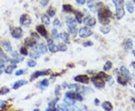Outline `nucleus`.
<instances>
[{
  "instance_id": "09e8293b",
  "label": "nucleus",
  "mask_w": 135,
  "mask_h": 111,
  "mask_svg": "<svg viewBox=\"0 0 135 111\" xmlns=\"http://www.w3.org/2000/svg\"><path fill=\"white\" fill-rule=\"evenodd\" d=\"M5 62L4 60H2V59H0V68H1V69L5 68Z\"/></svg>"
},
{
  "instance_id": "c03bdc74",
  "label": "nucleus",
  "mask_w": 135,
  "mask_h": 111,
  "mask_svg": "<svg viewBox=\"0 0 135 111\" xmlns=\"http://www.w3.org/2000/svg\"><path fill=\"white\" fill-rule=\"evenodd\" d=\"M27 65H28V66L30 67V68H33V67H35L37 65V63L35 62V61H29L28 63H27Z\"/></svg>"
},
{
  "instance_id": "6e6d98bb",
  "label": "nucleus",
  "mask_w": 135,
  "mask_h": 111,
  "mask_svg": "<svg viewBox=\"0 0 135 111\" xmlns=\"http://www.w3.org/2000/svg\"><path fill=\"white\" fill-rule=\"evenodd\" d=\"M2 69H1V68H0V74H2Z\"/></svg>"
},
{
  "instance_id": "79ce46f5",
  "label": "nucleus",
  "mask_w": 135,
  "mask_h": 111,
  "mask_svg": "<svg viewBox=\"0 0 135 111\" xmlns=\"http://www.w3.org/2000/svg\"><path fill=\"white\" fill-rule=\"evenodd\" d=\"M20 53H21L23 56H26V55H28V50H27L26 47H21V48H20Z\"/></svg>"
},
{
  "instance_id": "4468645a",
  "label": "nucleus",
  "mask_w": 135,
  "mask_h": 111,
  "mask_svg": "<svg viewBox=\"0 0 135 111\" xmlns=\"http://www.w3.org/2000/svg\"><path fill=\"white\" fill-rule=\"evenodd\" d=\"M35 49H36L41 54H44V53H47V47H46V45H45L43 42L39 43L38 44H37L36 48Z\"/></svg>"
},
{
  "instance_id": "c9c22d12",
  "label": "nucleus",
  "mask_w": 135,
  "mask_h": 111,
  "mask_svg": "<svg viewBox=\"0 0 135 111\" xmlns=\"http://www.w3.org/2000/svg\"><path fill=\"white\" fill-rule=\"evenodd\" d=\"M74 99L75 101H78V102H82L83 101V97L82 95L79 93V92H75L74 93Z\"/></svg>"
},
{
  "instance_id": "de8ad7c7",
  "label": "nucleus",
  "mask_w": 135,
  "mask_h": 111,
  "mask_svg": "<svg viewBox=\"0 0 135 111\" xmlns=\"http://www.w3.org/2000/svg\"><path fill=\"white\" fill-rule=\"evenodd\" d=\"M23 74H24V71L23 70H19V71H17V72L15 73V75L16 76H20V75H22Z\"/></svg>"
},
{
  "instance_id": "a878e982",
  "label": "nucleus",
  "mask_w": 135,
  "mask_h": 111,
  "mask_svg": "<svg viewBox=\"0 0 135 111\" xmlns=\"http://www.w3.org/2000/svg\"><path fill=\"white\" fill-rule=\"evenodd\" d=\"M56 49H57V50L60 51V52H65V51L67 50L68 47L67 45L65 44L64 43H60L57 45V48Z\"/></svg>"
},
{
  "instance_id": "f3484780",
  "label": "nucleus",
  "mask_w": 135,
  "mask_h": 111,
  "mask_svg": "<svg viewBox=\"0 0 135 111\" xmlns=\"http://www.w3.org/2000/svg\"><path fill=\"white\" fill-rule=\"evenodd\" d=\"M59 101V98H56V99H54L53 100L52 102H50L48 104V107L46 109V110H48V111H51V110H54L56 111L57 109L55 107V105H56V102Z\"/></svg>"
},
{
  "instance_id": "c85d7f7f",
  "label": "nucleus",
  "mask_w": 135,
  "mask_h": 111,
  "mask_svg": "<svg viewBox=\"0 0 135 111\" xmlns=\"http://www.w3.org/2000/svg\"><path fill=\"white\" fill-rule=\"evenodd\" d=\"M63 10L66 12H74V11L73 9V7L71 5H63L62 6Z\"/></svg>"
},
{
  "instance_id": "0eeeda50",
  "label": "nucleus",
  "mask_w": 135,
  "mask_h": 111,
  "mask_svg": "<svg viewBox=\"0 0 135 111\" xmlns=\"http://www.w3.org/2000/svg\"><path fill=\"white\" fill-rule=\"evenodd\" d=\"M11 36L13 38H15L16 39L20 38L23 35V30L20 27H15V28L11 29Z\"/></svg>"
},
{
  "instance_id": "8fccbe9b",
  "label": "nucleus",
  "mask_w": 135,
  "mask_h": 111,
  "mask_svg": "<svg viewBox=\"0 0 135 111\" xmlns=\"http://www.w3.org/2000/svg\"><path fill=\"white\" fill-rule=\"evenodd\" d=\"M76 2H77L79 5H84V4L86 3V0H76Z\"/></svg>"
},
{
  "instance_id": "3c124183",
  "label": "nucleus",
  "mask_w": 135,
  "mask_h": 111,
  "mask_svg": "<svg viewBox=\"0 0 135 111\" xmlns=\"http://www.w3.org/2000/svg\"><path fill=\"white\" fill-rule=\"evenodd\" d=\"M59 90H60V86H56V89H55V92H56V95L57 96L59 93Z\"/></svg>"
},
{
  "instance_id": "6e6552de",
  "label": "nucleus",
  "mask_w": 135,
  "mask_h": 111,
  "mask_svg": "<svg viewBox=\"0 0 135 111\" xmlns=\"http://www.w3.org/2000/svg\"><path fill=\"white\" fill-rule=\"evenodd\" d=\"M95 1H97V0L92 1V2H88V7H89V10L92 11V13L97 12V11L98 10L100 5H102L100 2H95Z\"/></svg>"
},
{
  "instance_id": "a19ab883",
  "label": "nucleus",
  "mask_w": 135,
  "mask_h": 111,
  "mask_svg": "<svg viewBox=\"0 0 135 111\" xmlns=\"http://www.w3.org/2000/svg\"><path fill=\"white\" fill-rule=\"evenodd\" d=\"M53 24V26H56V27H61V26H62V23H61V22H60L58 19L54 20Z\"/></svg>"
},
{
  "instance_id": "e433bc0d",
  "label": "nucleus",
  "mask_w": 135,
  "mask_h": 111,
  "mask_svg": "<svg viewBox=\"0 0 135 111\" xmlns=\"http://www.w3.org/2000/svg\"><path fill=\"white\" fill-rule=\"evenodd\" d=\"M12 56H13L15 59H16L19 60L20 62H21V61H23V60L24 59L23 57H22V58H20V57L19 54H18V53H17V51H15V52H13V53H12Z\"/></svg>"
},
{
  "instance_id": "bf43d9fd",
  "label": "nucleus",
  "mask_w": 135,
  "mask_h": 111,
  "mask_svg": "<svg viewBox=\"0 0 135 111\" xmlns=\"http://www.w3.org/2000/svg\"><path fill=\"white\" fill-rule=\"evenodd\" d=\"M134 57H135V52H134Z\"/></svg>"
},
{
  "instance_id": "393cba45",
  "label": "nucleus",
  "mask_w": 135,
  "mask_h": 111,
  "mask_svg": "<svg viewBox=\"0 0 135 111\" xmlns=\"http://www.w3.org/2000/svg\"><path fill=\"white\" fill-rule=\"evenodd\" d=\"M74 13H75V16H76V20H77V22H78L79 23H82L83 15L81 12H80V11H74Z\"/></svg>"
},
{
  "instance_id": "f704fd0d",
  "label": "nucleus",
  "mask_w": 135,
  "mask_h": 111,
  "mask_svg": "<svg viewBox=\"0 0 135 111\" xmlns=\"http://www.w3.org/2000/svg\"><path fill=\"white\" fill-rule=\"evenodd\" d=\"M113 66V63L111 62L110 61H107V62L105 63V65H104V71H109Z\"/></svg>"
},
{
  "instance_id": "58836bf2",
  "label": "nucleus",
  "mask_w": 135,
  "mask_h": 111,
  "mask_svg": "<svg viewBox=\"0 0 135 111\" xmlns=\"http://www.w3.org/2000/svg\"><path fill=\"white\" fill-rule=\"evenodd\" d=\"M52 36H53L54 38L56 39L60 38V34H59L57 30L56 29H54L52 30Z\"/></svg>"
},
{
  "instance_id": "2eb2a0df",
  "label": "nucleus",
  "mask_w": 135,
  "mask_h": 111,
  "mask_svg": "<svg viewBox=\"0 0 135 111\" xmlns=\"http://www.w3.org/2000/svg\"><path fill=\"white\" fill-rule=\"evenodd\" d=\"M47 46H48L49 50L51 52V53H56L57 51V49L56 47L55 44H54V42L52 39L49 38L47 39Z\"/></svg>"
},
{
  "instance_id": "37998d69",
  "label": "nucleus",
  "mask_w": 135,
  "mask_h": 111,
  "mask_svg": "<svg viewBox=\"0 0 135 111\" xmlns=\"http://www.w3.org/2000/svg\"><path fill=\"white\" fill-rule=\"evenodd\" d=\"M41 86L43 87H47L49 86L48 80H43L41 82Z\"/></svg>"
},
{
  "instance_id": "423d86ee",
  "label": "nucleus",
  "mask_w": 135,
  "mask_h": 111,
  "mask_svg": "<svg viewBox=\"0 0 135 111\" xmlns=\"http://www.w3.org/2000/svg\"><path fill=\"white\" fill-rule=\"evenodd\" d=\"M20 24L24 26H29V25L32 23V19L29 15L23 14L20 18Z\"/></svg>"
},
{
  "instance_id": "473e14b6",
  "label": "nucleus",
  "mask_w": 135,
  "mask_h": 111,
  "mask_svg": "<svg viewBox=\"0 0 135 111\" xmlns=\"http://www.w3.org/2000/svg\"><path fill=\"white\" fill-rule=\"evenodd\" d=\"M126 47L128 50H131L133 48V41L131 38H128L127 40L126 43Z\"/></svg>"
},
{
  "instance_id": "1a4fd4ad",
  "label": "nucleus",
  "mask_w": 135,
  "mask_h": 111,
  "mask_svg": "<svg viewBox=\"0 0 135 111\" xmlns=\"http://www.w3.org/2000/svg\"><path fill=\"white\" fill-rule=\"evenodd\" d=\"M50 73H51V71H50V70H46V71H36V72H35L32 75L30 80L32 81L34 79H36V78H38V77H41V76L48 75Z\"/></svg>"
},
{
  "instance_id": "4d7b16f0",
  "label": "nucleus",
  "mask_w": 135,
  "mask_h": 111,
  "mask_svg": "<svg viewBox=\"0 0 135 111\" xmlns=\"http://www.w3.org/2000/svg\"><path fill=\"white\" fill-rule=\"evenodd\" d=\"M92 1H95V0H88V2H92Z\"/></svg>"
},
{
  "instance_id": "f03ea898",
  "label": "nucleus",
  "mask_w": 135,
  "mask_h": 111,
  "mask_svg": "<svg viewBox=\"0 0 135 111\" xmlns=\"http://www.w3.org/2000/svg\"><path fill=\"white\" fill-rule=\"evenodd\" d=\"M107 78V74L104 72H99L97 74L95 77L92 78V81L94 84V86L96 87L97 89H101L105 86V81L104 79Z\"/></svg>"
},
{
  "instance_id": "864d4df0",
  "label": "nucleus",
  "mask_w": 135,
  "mask_h": 111,
  "mask_svg": "<svg viewBox=\"0 0 135 111\" xmlns=\"http://www.w3.org/2000/svg\"><path fill=\"white\" fill-rule=\"evenodd\" d=\"M131 65H132L133 68L135 69V62H131Z\"/></svg>"
},
{
  "instance_id": "412c9836",
  "label": "nucleus",
  "mask_w": 135,
  "mask_h": 111,
  "mask_svg": "<svg viewBox=\"0 0 135 111\" xmlns=\"http://www.w3.org/2000/svg\"><path fill=\"white\" fill-rule=\"evenodd\" d=\"M2 46H3V48H4V50L6 52H8V53L12 52V46H11V44L10 42L5 41V42L3 43Z\"/></svg>"
},
{
  "instance_id": "4c0bfd02",
  "label": "nucleus",
  "mask_w": 135,
  "mask_h": 111,
  "mask_svg": "<svg viewBox=\"0 0 135 111\" xmlns=\"http://www.w3.org/2000/svg\"><path fill=\"white\" fill-rule=\"evenodd\" d=\"M68 87L69 88V89H75V90H80V89H81V87L80 85H78V84H71V85H68Z\"/></svg>"
},
{
  "instance_id": "aec40b11",
  "label": "nucleus",
  "mask_w": 135,
  "mask_h": 111,
  "mask_svg": "<svg viewBox=\"0 0 135 111\" xmlns=\"http://www.w3.org/2000/svg\"><path fill=\"white\" fill-rule=\"evenodd\" d=\"M102 107L104 110L107 111H110L113 110V105L111 104L110 102H104L102 104Z\"/></svg>"
},
{
  "instance_id": "9d476101",
  "label": "nucleus",
  "mask_w": 135,
  "mask_h": 111,
  "mask_svg": "<svg viewBox=\"0 0 135 111\" xmlns=\"http://www.w3.org/2000/svg\"><path fill=\"white\" fill-rule=\"evenodd\" d=\"M83 23L87 26H91L93 27L96 24V20L94 17H90V16H88L86 17H85L83 19Z\"/></svg>"
},
{
  "instance_id": "49530a36",
  "label": "nucleus",
  "mask_w": 135,
  "mask_h": 111,
  "mask_svg": "<svg viewBox=\"0 0 135 111\" xmlns=\"http://www.w3.org/2000/svg\"><path fill=\"white\" fill-rule=\"evenodd\" d=\"M49 1H50V0H41V4L42 6L45 7V6H47V5Z\"/></svg>"
},
{
  "instance_id": "4be33fe9",
  "label": "nucleus",
  "mask_w": 135,
  "mask_h": 111,
  "mask_svg": "<svg viewBox=\"0 0 135 111\" xmlns=\"http://www.w3.org/2000/svg\"><path fill=\"white\" fill-rule=\"evenodd\" d=\"M40 54L41 53H39L38 51L36 50V49H35L33 50H32L30 53H29V56H30V57L32 59H38L40 57Z\"/></svg>"
},
{
  "instance_id": "7ed1b4c3",
  "label": "nucleus",
  "mask_w": 135,
  "mask_h": 111,
  "mask_svg": "<svg viewBox=\"0 0 135 111\" xmlns=\"http://www.w3.org/2000/svg\"><path fill=\"white\" fill-rule=\"evenodd\" d=\"M116 6V17L119 20L122 19L126 14L124 10V0H112Z\"/></svg>"
},
{
  "instance_id": "6ab92c4d",
  "label": "nucleus",
  "mask_w": 135,
  "mask_h": 111,
  "mask_svg": "<svg viewBox=\"0 0 135 111\" xmlns=\"http://www.w3.org/2000/svg\"><path fill=\"white\" fill-rule=\"evenodd\" d=\"M64 102H65V104L68 107H71L74 105V104H75V100H74V99L71 98H68V97L65 96V98H64Z\"/></svg>"
},
{
  "instance_id": "5fc2aeb1",
  "label": "nucleus",
  "mask_w": 135,
  "mask_h": 111,
  "mask_svg": "<svg viewBox=\"0 0 135 111\" xmlns=\"http://www.w3.org/2000/svg\"><path fill=\"white\" fill-rule=\"evenodd\" d=\"M131 100H132V101H133V102L135 103V98H132V99H131Z\"/></svg>"
},
{
  "instance_id": "72a5a7b5",
  "label": "nucleus",
  "mask_w": 135,
  "mask_h": 111,
  "mask_svg": "<svg viewBox=\"0 0 135 111\" xmlns=\"http://www.w3.org/2000/svg\"><path fill=\"white\" fill-rule=\"evenodd\" d=\"M47 15L50 16V17H53L55 16L56 15V10L53 8V7H50L47 10Z\"/></svg>"
},
{
  "instance_id": "bb28decb",
  "label": "nucleus",
  "mask_w": 135,
  "mask_h": 111,
  "mask_svg": "<svg viewBox=\"0 0 135 111\" xmlns=\"http://www.w3.org/2000/svg\"><path fill=\"white\" fill-rule=\"evenodd\" d=\"M41 21L45 25H50V17H49L47 15H42V17H41Z\"/></svg>"
},
{
  "instance_id": "9b49d317",
  "label": "nucleus",
  "mask_w": 135,
  "mask_h": 111,
  "mask_svg": "<svg viewBox=\"0 0 135 111\" xmlns=\"http://www.w3.org/2000/svg\"><path fill=\"white\" fill-rule=\"evenodd\" d=\"M74 80L77 82L85 83V84L89 83V78L86 74H84V75H78L77 77H74Z\"/></svg>"
},
{
  "instance_id": "20e7f679",
  "label": "nucleus",
  "mask_w": 135,
  "mask_h": 111,
  "mask_svg": "<svg viewBox=\"0 0 135 111\" xmlns=\"http://www.w3.org/2000/svg\"><path fill=\"white\" fill-rule=\"evenodd\" d=\"M66 24L68 31L73 35H76L77 32V20L72 17H68L66 18Z\"/></svg>"
},
{
  "instance_id": "dca6fc26",
  "label": "nucleus",
  "mask_w": 135,
  "mask_h": 111,
  "mask_svg": "<svg viewBox=\"0 0 135 111\" xmlns=\"http://www.w3.org/2000/svg\"><path fill=\"white\" fill-rule=\"evenodd\" d=\"M120 71L121 73L123 75V77H126L127 80H129L131 79V74L129 72V71L128 70V68H126L125 66H122L120 68Z\"/></svg>"
},
{
  "instance_id": "13d9d810",
  "label": "nucleus",
  "mask_w": 135,
  "mask_h": 111,
  "mask_svg": "<svg viewBox=\"0 0 135 111\" xmlns=\"http://www.w3.org/2000/svg\"><path fill=\"white\" fill-rule=\"evenodd\" d=\"M133 2H135V0H133Z\"/></svg>"
},
{
  "instance_id": "cd10ccee",
  "label": "nucleus",
  "mask_w": 135,
  "mask_h": 111,
  "mask_svg": "<svg viewBox=\"0 0 135 111\" xmlns=\"http://www.w3.org/2000/svg\"><path fill=\"white\" fill-rule=\"evenodd\" d=\"M117 82L119 83V84H121V85H122V86H126V84H127V79H126V77H122L119 76L117 78Z\"/></svg>"
},
{
  "instance_id": "a211bd4d",
  "label": "nucleus",
  "mask_w": 135,
  "mask_h": 111,
  "mask_svg": "<svg viewBox=\"0 0 135 111\" xmlns=\"http://www.w3.org/2000/svg\"><path fill=\"white\" fill-rule=\"evenodd\" d=\"M26 83H27V81H26V80H20L17 81V82L14 84L13 89H18L19 88H20L21 86H24V85H26Z\"/></svg>"
},
{
  "instance_id": "052dcab7",
  "label": "nucleus",
  "mask_w": 135,
  "mask_h": 111,
  "mask_svg": "<svg viewBox=\"0 0 135 111\" xmlns=\"http://www.w3.org/2000/svg\"><path fill=\"white\" fill-rule=\"evenodd\" d=\"M134 88H135V84H134Z\"/></svg>"
},
{
  "instance_id": "f8f14e48",
  "label": "nucleus",
  "mask_w": 135,
  "mask_h": 111,
  "mask_svg": "<svg viewBox=\"0 0 135 111\" xmlns=\"http://www.w3.org/2000/svg\"><path fill=\"white\" fill-rule=\"evenodd\" d=\"M36 30H37V32H38L41 36H43V37H47V29H46L44 26H43V25H38V26L36 27Z\"/></svg>"
},
{
  "instance_id": "a18cd8bd",
  "label": "nucleus",
  "mask_w": 135,
  "mask_h": 111,
  "mask_svg": "<svg viewBox=\"0 0 135 111\" xmlns=\"http://www.w3.org/2000/svg\"><path fill=\"white\" fill-rule=\"evenodd\" d=\"M93 45V43L92 41H86L84 43H83V46L85 47H91Z\"/></svg>"
},
{
  "instance_id": "ddd939ff",
  "label": "nucleus",
  "mask_w": 135,
  "mask_h": 111,
  "mask_svg": "<svg viewBox=\"0 0 135 111\" xmlns=\"http://www.w3.org/2000/svg\"><path fill=\"white\" fill-rule=\"evenodd\" d=\"M24 44L26 46L34 47L36 44V38H35L32 36H31L30 38H26L25 39Z\"/></svg>"
},
{
  "instance_id": "5701e85b",
  "label": "nucleus",
  "mask_w": 135,
  "mask_h": 111,
  "mask_svg": "<svg viewBox=\"0 0 135 111\" xmlns=\"http://www.w3.org/2000/svg\"><path fill=\"white\" fill-rule=\"evenodd\" d=\"M60 38H62L65 41V43L69 44L70 41H69V34L67 32H63L62 34H60Z\"/></svg>"
},
{
  "instance_id": "ea45409f",
  "label": "nucleus",
  "mask_w": 135,
  "mask_h": 111,
  "mask_svg": "<svg viewBox=\"0 0 135 111\" xmlns=\"http://www.w3.org/2000/svg\"><path fill=\"white\" fill-rule=\"evenodd\" d=\"M8 92H9V89H8L6 87H2L0 89V95H5V94H7Z\"/></svg>"
},
{
  "instance_id": "603ef678",
  "label": "nucleus",
  "mask_w": 135,
  "mask_h": 111,
  "mask_svg": "<svg viewBox=\"0 0 135 111\" xmlns=\"http://www.w3.org/2000/svg\"><path fill=\"white\" fill-rule=\"evenodd\" d=\"M98 103H99V101H98V99L95 98V104L96 105H98Z\"/></svg>"
},
{
  "instance_id": "7c9ffc66",
  "label": "nucleus",
  "mask_w": 135,
  "mask_h": 111,
  "mask_svg": "<svg viewBox=\"0 0 135 111\" xmlns=\"http://www.w3.org/2000/svg\"><path fill=\"white\" fill-rule=\"evenodd\" d=\"M126 6H127V9H128V11L130 13V14H132L134 11V5L132 3H131L129 2H127L126 4Z\"/></svg>"
},
{
  "instance_id": "2f4dec72",
  "label": "nucleus",
  "mask_w": 135,
  "mask_h": 111,
  "mask_svg": "<svg viewBox=\"0 0 135 111\" xmlns=\"http://www.w3.org/2000/svg\"><path fill=\"white\" fill-rule=\"evenodd\" d=\"M0 59H2V60H4L5 62H8V61H9L8 57L5 55V53L3 52V50L1 48H0Z\"/></svg>"
},
{
  "instance_id": "39448f33",
  "label": "nucleus",
  "mask_w": 135,
  "mask_h": 111,
  "mask_svg": "<svg viewBox=\"0 0 135 111\" xmlns=\"http://www.w3.org/2000/svg\"><path fill=\"white\" fill-rule=\"evenodd\" d=\"M93 32L88 27H83L79 30V35L80 38H87L91 36Z\"/></svg>"
},
{
  "instance_id": "b1692460",
  "label": "nucleus",
  "mask_w": 135,
  "mask_h": 111,
  "mask_svg": "<svg viewBox=\"0 0 135 111\" xmlns=\"http://www.w3.org/2000/svg\"><path fill=\"white\" fill-rule=\"evenodd\" d=\"M17 68V65H8L7 68H5V72L6 73V74H11V73L13 72V71L15 70V68Z\"/></svg>"
},
{
  "instance_id": "f257e3e1",
  "label": "nucleus",
  "mask_w": 135,
  "mask_h": 111,
  "mask_svg": "<svg viewBox=\"0 0 135 111\" xmlns=\"http://www.w3.org/2000/svg\"><path fill=\"white\" fill-rule=\"evenodd\" d=\"M98 17L99 22L101 24L107 25L110 23V19L113 17V14L107 7L102 6V7H99L98 8Z\"/></svg>"
},
{
  "instance_id": "c756f323",
  "label": "nucleus",
  "mask_w": 135,
  "mask_h": 111,
  "mask_svg": "<svg viewBox=\"0 0 135 111\" xmlns=\"http://www.w3.org/2000/svg\"><path fill=\"white\" fill-rule=\"evenodd\" d=\"M100 31L103 34H107L110 31V26H107V25L106 26H101V27H100Z\"/></svg>"
}]
</instances>
